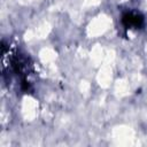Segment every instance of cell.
Returning <instances> with one entry per match:
<instances>
[{"instance_id":"obj_1","label":"cell","mask_w":147,"mask_h":147,"mask_svg":"<svg viewBox=\"0 0 147 147\" xmlns=\"http://www.w3.org/2000/svg\"><path fill=\"white\" fill-rule=\"evenodd\" d=\"M123 22L125 23V25L127 28L129 26H136V28H138L141 24L142 18L138 14H126L123 17Z\"/></svg>"}]
</instances>
